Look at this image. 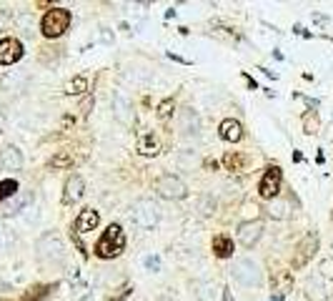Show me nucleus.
<instances>
[{"instance_id": "f257e3e1", "label": "nucleus", "mask_w": 333, "mask_h": 301, "mask_svg": "<svg viewBox=\"0 0 333 301\" xmlns=\"http://www.w3.org/2000/svg\"><path fill=\"white\" fill-rule=\"evenodd\" d=\"M123 248H125V234L118 223H110L95 243V254L100 259H113V256L123 254Z\"/></svg>"}, {"instance_id": "f03ea898", "label": "nucleus", "mask_w": 333, "mask_h": 301, "mask_svg": "<svg viewBox=\"0 0 333 301\" xmlns=\"http://www.w3.org/2000/svg\"><path fill=\"white\" fill-rule=\"evenodd\" d=\"M70 20H73L70 10H65V8H50L43 15V20H40V30H43L45 38H61L63 33L70 28Z\"/></svg>"}, {"instance_id": "7ed1b4c3", "label": "nucleus", "mask_w": 333, "mask_h": 301, "mask_svg": "<svg viewBox=\"0 0 333 301\" xmlns=\"http://www.w3.org/2000/svg\"><path fill=\"white\" fill-rule=\"evenodd\" d=\"M158 218H160V209L155 206V201L151 198H138L133 204V221L138 223V229L143 231H151L158 226Z\"/></svg>"}, {"instance_id": "20e7f679", "label": "nucleus", "mask_w": 333, "mask_h": 301, "mask_svg": "<svg viewBox=\"0 0 333 301\" xmlns=\"http://www.w3.org/2000/svg\"><path fill=\"white\" fill-rule=\"evenodd\" d=\"M38 259L45 264H63L65 259V246L58 234H45L38 241Z\"/></svg>"}, {"instance_id": "39448f33", "label": "nucleus", "mask_w": 333, "mask_h": 301, "mask_svg": "<svg viewBox=\"0 0 333 301\" xmlns=\"http://www.w3.org/2000/svg\"><path fill=\"white\" fill-rule=\"evenodd\" d=\"M155 191H158L160 198H168V201H181V198L188 196L185 183L178 176H173V173H163L160 179L155 181Z\"/></svg>"}, {"instance_id": "423d86ee", "label": "nucleus", "mask_w": 333, "mask_h": 301, "mask_svg": "<svg viewBox=\"0 0 333 301\" xmlns=\"http://www.w3.org/2000/svg\"><path fill=\"white\" fill-rule=\"evenodd\" d=\"M231 271L245 286H258L263 281V271H261V266L253 259H238V261H233V269Z\"/></svg>"}, {"instance_id": "0eeeda50", "label": "nucleus", "mask_w": 333, "mask_h": 301, "mask_svg": "<svg viewBox=\"0 0 333 301\" xmlns=\"http://www.w3.org/2000/svg\"><path fill=\"white\" fill-rule=\"evenodd\" d=\"M316 251H318V234L311 231V234H306V236L298 241V246H296V251H293V269H303V266L313 259Z\"/></svg>"}, {"instance_id": "6e6552de", "label": "nucleus", "mask_w": 333, "mask_h": 301, "mask_svg": "<svg viewBox=\"0 0 333 301\" xmlns=\"http://www.w3.org/2000/svg\"><path fill=\"white\" fill-rule=\"evenodd\" d=\"M110 108H113V116L121 120L123 126H133V101L128 98V93H123V90H113L110 93Z\"/></svg>"}, {"instance_id": "1a4fd4ad", "label": "nucleus", "mask_w": 333, "mask_h": 301, "mask_svg": "<svg viewBox=\"0 0 333 301\" xmlns=\"http://www.w3.org/2000/svg\"><path fill=\"white\" fill-rule=\"evenodd\" d=\"M278 191H281V168L278 166H271L266 173H263V179L258 183V193L263 196V198H278Z\"/></svg>"}, {"instance_id": "9d476101", "label": "nucleus", "mask_w": 333, "mask_h": 301, "mask_svg": "<svg viewBox=\"0 0 333 301\" xmlns=\"http://www.w3.org/2000/svg\"><path fill=\"white\" fill-rule=\"evenodd\" d=\"M306 299L308 301H326L328 299V281L321 276V273H313V276H308L306 279Z\"/></svg>"}, {"instance_id": "9b49d317", "label": "nucleus", "mask_w": 333, "mask_h": 301, "mask_svg": "<svg viewBox=\"0 0 333 301\" xmlns=\"http://www.w3.org/2000/svg\"><path fill=\"white\" fill-rule=\"evenodd\" d=\"M263 236V223L256 218V221H243L241 226H238V241H241L245 248H251V246H256L258 241Z\"/></svg>"}, {"instance_id": "f8f14e48", "label": "nucleus", "mask_w": 333, "mask_h": 301, "mask_svg": "<svg viewBox=\"0 0 333 301\" xmlns=\"http://www.w3.org/2000/svg\"><path fill=\"white\" fill-rule=\"evenodd\" d=\"M23 58V43L18 38H3L0 40V63L3 65H13Z\"/></svg>"}, {"instance_id": "ddd939ff", "label": "nucleus", "mask_w": 333, "mask_h": 301, "mask_svg": "<svg viewBox=\"0 0 333 301\" xmlns=\"http://www.w3.org/2000/svg\"><path fill=\"white\" fill-rule=\"evenodd\" d=\"M176 123H178V131L183 136H198L201 133V118L193 108H181Z\"/></svg>"}, {"instance_id": "4468645a", "label": "nucleus", "mask_w": 333, "mask_h": 301, "mask_svg": "<svg viewBox=\"0 0 333 301\" xmlns=\"http://www.w3.org/2000/svg\"><path fill=\"white\" fill-rule=\"evenodd\" d=\"M83 191H86V181L80 179L78 173H73L70 179L65 181V191H63V204H75L83 198Z\"/></svg>"}, {"instance_id": "2eb2a0df", "label": "nucleus", "mask_w": 333, "mask_h": 301, "mask_svg": "<svg viewBox=\"0 0 333 301\" xmlns=\"http://www.w3.org/2000/svg\"><path fill=\"white\" fill-rule=\"evenodd\" d=\"M23 168V153L15 146H5L0 150V171H20Z\"/></svg>"}, {"instance_id": "dca6fc26", "label": "nucleus", "mask_w": 333, "mask_h": 301, "mask_svg": "<svg viewBox=\"0 0 333 301\" xmlns=\"http://www.w3.org/2000/svg\"><path fill=\"white\" fill-rule=\"evenodd\" d=\"M218 133H220V138L223 141H228V143H238L243 138V126L241 120L236 118H226L220 126H218Z\"/></svg>"}, {"instance_id": "f3484780", "label": "nucleus", "mask_w": 333, "mask_h": 301, "mask_svg": "<svg viewBox=\"0 0 333 301\" xmlns=\"http://www.w3.org/2000/svg\"><path fill=\"white\" fill-rule=\"evenodd\" d=\"M98 223H100V213L93 209H86V211H80L78 218H75V231L78 234H88V231L98 229Z\"/></svg>"}, {"instance_id": "a211bd4d", "label": "nucleus", "mask_w": 333, "mask_h": 301, "mask_svg": "<svg viewBox=\"0 0 333 301\" xmlns=\"http://www.w3.org/2000/svg\"><path fill=\"white\" fill-rule=\"evenodd\" d=\"M138 153L141 156H158L160 153V138L155 136V133H143L141 138H138Z\"/></svg>"}, {"instance_id": "6ab92c4d", "label": "nucleus", "mask_w": 333, "mask_h": 301, "mask_svg": "<svg viewBox=\"0 0 333 301\" xmlns=\"http://www.w3.org/2000/svg\"><path fill=\"white\" fill-rule=\"evenodd\" d=\"M291 289H293V273L291 271H278L273 276V291H275V296L283 299Z\"/></svg>"}, {"instance_id": "aec40b11", "label": "nucleus", "mask_w": 333, "mask_h": 301, "mask_svg": "<svg viewBox=\"0 0 333 301\" xmlns=\"http://www.w3.org/2000/svg\"><path fill=\"white\" fill-rule=\"evenodd\" d=\"M266 211H268V216H271L273 221H286L291 216V204L283 201V198H273Z\"/></svg>"}, {"instance_id": "412c9836", "label": "nucleus", "mask_w": 333, "mask_h": 301, "mask_svg": "<svg viewBox=\"0 0 333 301\" xmlns=\"http://www.w3.org/2000/svg\"><path fill=\"white\" fill-rule=\"evenodd\" d=\"M211 246H213V254L218 259H228L233 254V239H228V236H215Z\"/></svg>"}, {"instance_id": "4be33fe9", "label": "nucleus", "mask_w": 333, "mask_h": 301, "mask_svg": "<svg viewBox=\"0 0 333 301\" xmlns=\"http://www.w3.org/2000/svg\"><path fill=\"white\" fill-rule=\"evenodd\" d=\"M33 201V193H25V191H18L13 198H10V204L5 206V211L8 213H18V211H23L28 204Z\"/></svg>"}, {"instance_id": "5701e85b", "label": "nucleus", "mask_w": 333, "mask_h": 301, "mask_svg": "<svg viewBox=\"0 0 333 301\" xmlns=\"http://www.w3.org/2000/svg\"><path fill=\"white\" fill-rule=\"evenodd\" d=\"M223 166H226L228 171H233V173H241L243 168H245V156L236 153V150H231V153L223 156Z\"/></svg>"}, {"instance_id": "b1692460", "label": "nucleus", "mask_w": 333, "mask_h": 301, "mask_svg": "<svg viewBox=\"0 0 333 301\" xmlns=\"http://www.w3.org/2000/svg\"><path fill=\"white\" fill-rule=\"evenodd\" d=\"M318 128H321V120H318V113H316V111L303 113V133H306V136H316Z\"/></svg>"}, {"instance_id": "393cba45", "label": "nucleus", "mask_w": 333, "mask_h": 301, "mask_svg": "<svg viewBox=\"0 0 333 301\" xmlns=\"http://www.w3.org/2000/svg\"><path fill=\"white\" fill-rule=\"evenodd\" d=\"M48 166L53 168V171H61V168H70L73 166V156L68 153V150H58L50 161H48Z\"/></svg>"}, {"instance_id": "a878e982", "label": "nucleus", "mask_w": 333, "mask_h": 301, "mask_svg": "<svg viewBox=\"0 0 333 301\" xmlns=\"http://www.w3.org/2000/svg\"><path fill=\"white\" fill-rule=\"evenodd\" d=\"M86 90H88V81L83 76H75L73 81L65 83V93H70V95H83Z\"/></svg>"}, {"instance_id": "bb28decb", "label": "nucleus", "mask_w": 333, "mask_h": 301, "mask_svg": "<svg viewBox=\"0 0 333 301\" xmlns=\"http://www.w3.org/2000/svg\"><path fill=\"white\" fill-rule=\"evenodd\" d=\"M15 193H18V181H13V179L0 181V201H8V198H13Z\"/></svg>"}, {"instance_id": "cd10ccee", "label": "nucleus", "mask_w": 333, "mask_h": 301, "mask_svg": "<svg viewBox=\"0 0 333 301\" xmlns=\"http://www.w3.org/2000/svg\"><path fill=\"white\" fill-rule=\"evenodd\" d=\"M198 211H201V216H211L213 211H215V198H213L211 193H203L198 198Z\"/></svg>"}, {"instance_id": "c85d7f7f", "label": "nucleus", "mask_w": 333, "mask_h": 301, "mask_svg": "<svg viewBox=\"0 0 333 301\" xmlns=\"http://www.w3.org/2000/svg\"><path fill=\"white\" fill-rule=\"evenodd\" d=\"M173 111H176V106H173V98H165L160 106H158V118L160 120H168L173 116Z\"/></svg>"}, {"instance_id": "c756f323", "label": "nucleus", "mask_w": 333, "mask_h": 301, "mask_svg": "<svg viewBox=\"0 0 333 301\" xmlns=\"http://www.w3.org/2000/svg\"><path fill=\"white\" fill-rule=\"evenodd\" d=\"M15 23L23 28L25 35H31V33H33V15H31V13H20V15L15 18Z\"/></svg>"}, {"instance_id": "7c9ffc66", "label": "nucleus", "mask_w": 333, "mask_h": 301, "mask_svg": "<svg viewBox=\"0 0 333 301\" xmlns=\"http://www.w3.org/2000/svg\"><path fill=\"white\" fill-rule=\"evenodd\" d=\"M318 273H321L326 281H333V259H323L321 266H318Z\"/></svg>"}, {"instance_id": "2f4dec72", "label": "nucleus", "mask_w": 333, "mask_h": 301, "mask_svg": "<svg viewBox=\"0 0 333 301\" xmlns=\"http://www.w3.org/2000/svg\"><path fill=\"white\" fill-rule=\"evenodd\" d=\"M146 269H148V271H158V269H160V259H158V256H148V259H146Z\"/></svg>"}, {"instance_id": "473e14b6", "label": "nucleus", "mask_w": 333, "mask_h": 301, "mask_svg": "<svg viewBox=\"0 0 333 301\" xmlns=\"http://www.w3.org/2000/svg\"><path fill=\"white\" fill-rule=\"evenodd\" d=\"M13 243V236L10 234H0V248H8Z\"/></svg>"}, {"instance_id": "72a5a7b5", "label": "nucleus", "mask_w": 333, "mask_h": 301, "mask_svg": "<svg viewBox=\"0 0 333 301\" xmlns=\"http://www.w3.org/2000/svg\"><path fill=\"white\" fill-rule=\"evenodd\" d=\"M91 106H93V95H88V98H86V101L80 103V111H83V113H91V111H88Z\"/></svg>"}, {"instance_id": "f704fd0d", "label": "nucleus", "mask_w": 333, "mask_h": 301, "mask_svg": "<svg viewBox=\"0 0 333 301\" xmlns=\"http://www.w3.org/2000/svg\"><path fill=\"white\" fill-rule=\"evenodd\" d=\"M8 18H10V13H8V10H0V30L8 26Z\"/></svg>"}, {"instance_id": "c9c22d12", "label": "nucleus", "mask_w": 333, "mask_h": 301, "mask_svg": "<svg viewBox=\"0 0 333 301\" xmlns=\"http://www.w3.org/2000/svg\"><path fill=\"white\" fill-rule=\"evenodd\" d=\"M206 168H211V171H215V168H218V163H215V161H206Z\"/></svg>"}, {"instance_id": "e433bc0d", "label": "nucleus", "mask_w": 333, "mask_h": 301, "mask_svg": "<svg viewBox=\"0 0 333 301\" xmlns=\"http://www.w3.org/2000/svg\"><path fill=\"white\" fill-rule=\"evenodd\" d=\"M273 301H281V296H275V299H273Z\"/></svg>"}, {"instance_id": "4c0bfd02", "label": "nucleus", "mask_w": 333, "mask_h": 301, "mask_svg": "<svg viewBox=\"0 0 333 301\" xmlns=\"http://www.w3.org/2000/svg\"><path fill=\"white\" fill-rule=\"evenodd\" d=\"M331 251H333V241H331Z\"/></svg>"}]
</instances>
